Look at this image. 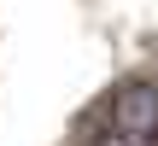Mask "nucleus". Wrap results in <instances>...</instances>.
Wrapping results in <instances>:
<instances>
[{
  "mask_svg": "<svg viewBox=\"0 0 158 146\" xmlns=\"http://www.w3.org/2000/svg\"><path fill=\"white\" fill-rule=\"evenodd\" d=\"M106 129L158 146V88L152 82H123L111 94V105H106Z\"/></svg>",
  "mask_w": 158,
  "mask_h": 146,
  "instance_id": "1",
  "label": "nucleus"
}]
</instances>
